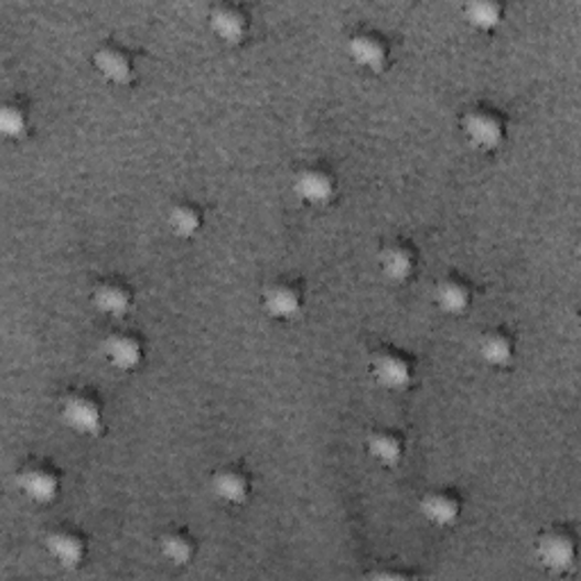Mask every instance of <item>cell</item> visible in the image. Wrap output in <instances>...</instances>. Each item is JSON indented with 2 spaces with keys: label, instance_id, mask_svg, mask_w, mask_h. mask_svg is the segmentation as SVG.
Listing matches in <instances>:
<instances>
[{
  "label": "cell",
  "instance_id": "obj_1",
  "mask_svg": "<svg viewBox=\"0 0 581 581\" xmlns=\"http://www.w3.org/2000/svg\"><path fill=\"white\" fill-rule=\"evenodd\" d=\"M461 132L471 146L484 152H493L505 146L509 137V121L497 107L488 103L471 105L461 116Z\"/></svg>",
  "mask_w": 581,
  "mask_h": 581
},
{
  "label": "cell",
  "instance_id": "obj_2",
  "mask_svg": "<svg viewBox=\"0 0 581 581\" xmlns=\"http://www.w3.org/2000/svg\"><path fill=\"white\" fill-rule=\"evenodd\" d=\"M370 377L389 391H405L418 375L416 359L398 345H379L368 362Z\"/></svg>",
  "mask_w": 581,
  "mask_h": 581
},
{
  "label": "cell",
  "instance_id": "obj_3",
  "mask_svg": "<svg viewBox=\"0 0 581 581\" xmlns=\"http://www.w3.org/2000/svg\"><path fill=\"white\" fill-rule=\"evenodd\" d=\"M60 413L66 428L80 437H98L105 430L107 409L96 391L75 389L66 394Z\"/></svg>",
  "mask_w": 581,
  "mask_h": 581
},
{
  "label": "cell",
  "instance_id": "obj_4",
  "mask_svg": "<svg viewBox=\"0 0 581 581\" xmlns=\"http://www.w3.org/2000/svg\"><path fill=\"white\" fill-rule=\"evenodd\" d=\"M536 557L550 572L566 574L574 570L579 559L577 534L566 525L546 527L536 538Z\"/></svg>",
  "mask_w": 581,
  "mask_h": 581
},
{
  "label": "cell",
  "instance_id": "obj_5",
  "mask_svg": "<svg viewBox=\"0 0 581 581\" xmlns=\"http://www.w3.org/2000/svg\"><path fill=\"white\" fill-rule=\"evenodd\" d=\"M17 486L30 502H34V505L46 507L57 502V497L62 495L64 480L55 463L44 459H32L19 469Z\"/></svg>",
  "mask_w": 581,
  "mask_h": 581
},
{
  "label": "cell",
  "instance_id": "obj_6",
  "mask_svg": "<svg viewBox=\"0 0 581 581\" xmlns=\"http://www.w3.org/2000/svg\"><path fill=\"white\" fill-rule=\"evenodd\" d=\"M92 62L98 75L109 85L128 87L137 80V55L130 46L116 42V39H107V42L98 44L92 55Z\"/></svg>",
  "mask_w": 581,
  "mask_h": 581
},
{
  "label": "cell",
  "instance_id": "obj_7",
  "mask_svg": "<svg viewBox=\"0 0 581 581\" xmlns=\"http://www.w3.org/2000/svg\"><path fill=\"white\" fill-rule=\"evenodd\" d=\"M263 312L276 321H295L306 306V291L295 278H278L261 291Z\"/></svg>",
  "mask_w": 581,
  "mask_h": 581
},
{
  "label": "cell",
  "instance_id": "obj_8",
  "mask_svg": "<svg viewBox=\"0 0 581 581\" xmlns=\"http://www.w3.org/2000/svg\"><path fill=\"white\" fill-rule=\"evenodd\" d=\"M293 193L312 207L330 205L338 193V177L327 164H304L293 175Z\"/></svg>",
  "mask_w": 581,
  "mask_h": 581
},
{
  "label": "cell",
  "instance_id": "obj_9",
  "mask_svg": "<svg viewBox=\"0 0 581 581\" xmlns=\"http://www.w3.org/2000/svg\"><path fill=\"white\" fill-rule=\"evenodd\" d=\"M347 57L364 71H384L391 60V44L384 32L375 28H357L347 34Z\"/></svg>",
  "mask_w": 581,
  "mask_h": 581
},
{
  "label": "cell",
  "instance_id": "obj_10",
  "mask_svg": "<svg viewBox=\"0 0 581 581\" xmlns=\"http://www.w3.org/2000/svg\"><path fill=\"white\" fill-rule=\"evenodd\" d=\"M103 355L116 370H139L148 355L146 338L132 330H114L103 338Z\"/></svg>",
  "mask_w": 581,
  "mask_h": 581
},
{
  "label": "cell",
  "instance_id": "obj_11",
  "mask_svg": "<svg viewBox=\"0 0 581 581\" xmlns=\"http://www.w3.org/2000/svg\"><path fill=\"white\" fill-rule=\"evenodd\" d=\"M212 493L225 507H244L255 495V477L239 463H225L209 480Z\"/></svg>",
  "mask_w": 581,
  "mask_h": 581
},
{
  "label": "cell",
  "instance_id": "obj_12",
  "mask_svg": "<svg viewBox=\"0 0 581 581\" xmlns=\"http://www.w3.org/2000/svg\"><path fill=\"white\" fill-rule=\"evenodd\" d=\"M46 550L60 568L77 570L89 559V538L77 527L60 525L49 531Z\"/></svg>",
  "mask_w": 581,
  "mask_h": 581
},
{
  "label": "cell",
  "instance_id": "obj_13",
  "mask_svg": "<svg viewBox=\"0 0 581 581\" xmlns=\"http://www.w3.org/2000/svg\"><path fill=\"white\" fill-rule=\"evenodd\" d=\"M209 28L225 44H241L252 30V14L237 0H223L209 10Z\"/></svg>",
  "mask_w": 581,
  "mask_h": 581
},
{
  "label": "cell",
  "instance_id": "obj_14",
  "mask_svg": "<svg viewBox=\"0 0 581 581\" xmlns=\"http://www.w3.org/2000/svg\"><path fill=\"white\" fill-rule=\"evenodd\" d=\"M418 512L432 527L450 529L463 516V497L456 488H430L420 497Z\"/></svg>",
  "mask_w": 581,
  "mask_h": 581
},
{
  "label": "cell",
  "instance_id": "obj_15",
  "mask_svg": "<svg viewBox=\"0 0 581 581\" xmlns=\"http://www.w3.org/2000/svg\"><path fill=\"white\" fill-rule=\"evenodd\" d=\"M377 263H379V270L384 273V278L402 284L416 276V270L420 266V255L411 241L398 237V239L386 241L379 248Z\"/></svg>",
  "mask_w": 581,
  "mask_h": 581
},
{
  "label": "cell",
  "instance_id": "obj_16",
  "mask_svg": "<svg viewBox=\"0 0 581 581\" xmlns=\"http://www.w3.org/2000/svg\"><path fill=\"white\" fill-rule=\"evenodd\" d=\"M137 293L123 278H103L92 287V302L107 319H123L132 312Z\"/></svg>",
  "mask_w": 581,
  "mask_h": 581
},
{
  "label": "cell",
  "instance_id": "obj_17",
  "mask_svg": "<svg viewBox=\"0 0 581 581\" xmlns=\"http://www.w3.org/2000/svg\"><path fill=\"white\" fill-rule=\"evenodd\" d=\"M477 353L486 366L505 370L516 362L518 341L507 327H488L477 338Z\"/></svg>",
  "mask_w": 581,
  "mask_h": 581
},
{
  "label": "cell",
  "instance_id": "obj_18",
  "mask_svg": "<svg viewBox=\"0 0 581 581\" xmlns=\"http://www.w3.org/2000/svg\"><path fill=\"white\" fill-rule=\"evenodd\" d=\"M434 300L443 314L463 316L475 304V284L459 273H450L437 282Z\"/></svg>",
  "mask_w": 581,
  "mask_h": 581
},
{
  "label": "cell",
  "instance_id": "obj_19",
  "mask_svg": "<svg viewBox=\"0 0 581 581\" xmlns=\"http://www.w3.org/2000/svg\"><path fill=\"white\" fill-rule=\"evenodd\" d=\"M368 456L384 469H396L407 456V439L396 428H375L366 434Z\"/></svg>",
  "mask_w": 581,
  "mask_h": 581
},
{
  "label": "cell",
  "instance_id": "obj_20",
  "mask_svg": "<svg viewBox=\"0 0 581 581\" xmlns=\"http://www.w3.org/2000/svg\"><path fill=\"white\" fill-rule=\"evenodd\" d=\"M166 223L171 227L173 235L177 239H196L203 235L205 229V223H207V214H205V207L198 205L196 201H189V198H182V201H175L169 212H166Z\"/></svg>",
  "mask_w": 581,
  "mask_h": 581
},
{
  "label": "cell",
  "instance_id": "obj_21",
  "mask_svg": "<svg viewBox=\"0 0 581 581\" xmlns=\"http://www.w3.org/2000/svg\"><path fill=\"white\" fill-rule=\"evenodd\" d=\"M160 555L173 568H186L198 557V540L186 527H171L160 536Z\"/></svg>",
  "mask_w": 581,
  "mask_h": 581
},
{
  "label": "cell",
  "instance_id": "obj_22",
  "mask_svg": "<svg viewBox=\"0 0 581 581\" xmlns=\"http://www.w3.org/2000/svg\"><path fill=\"white\" fill-rule=\"evenodd\" d=\"M32 128V107L25 98L12 96L0 105V132L8 139H23Z\"/></svg>",
  "mask_w": 581,
  "mask_h": 581
},
{
  "label": "cell",
  "instance_id": "obj_23",
  "mask_svg": "<svg viewBox=\"0 0 581 581\" xmlns=\"http://www.w3.org/2000/svg\"><path fill=\"white\" fill-rule=\"evenodd\" d=\"M469 23L477 30H495L507 17V6L502 0H469L463 6Z\"/></svg>",
  "mask_w": 581,
  "mask_h": 581
},
{
  "label": "cell",
  "instance_id": "obj_24",
  "mask_svg": "<svg viewBox=\"0 0 581 581\" xmlns=\"http://www.w3.org/2000/svg\"><path fill=\"white\" fill-rule=\"evenodd\" d=\"M373 579H411L416 572H405V570H389V568H379L370 574Z\"/></svg>",
  "mask_w": 581,
  "mask_h": 581
}]
</instances>
